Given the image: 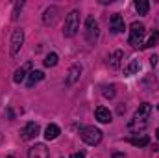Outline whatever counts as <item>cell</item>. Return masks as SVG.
I'll use <instances>...</instances> for the list:
<instances>
[{"instance_id": "obj_17", "label": "cell", "mask_w": 159, "mask_h": 158, "mask_svg": "<svg viewBox=\"0 0 159 158\" xmlns=\"http://www.w3.org/2000/svg\"><path fill=\"white\" fill-rule=\"evenodd\" d=\"M124 58V52L122 50H115L111 56H109V65L113 67V69H117V67H120V60Z\"/></svg>"}, {"instance_id": "obj_27", "label": "cell", "mask_w": 159, "mask_h": 158, "mask_svg": "<svg viewBox=\"0 0 159 158\" xmlns=\"http://www.w3.org/2000/svg\"><path fill=\"white\" fill-rule=\"evenodd\" d=\"M6 158H15V156H6Z\"/></svg>"}, {"instance_id": "obj_4", "label": "cell", "mask_w": 159, "mask_h": 158, "mask_svg": "<svg viewBox=\"0 0 159 158\" xmlns=\"http://www.w3.org/2000/svg\"><path fill=\"white\" fill-rule=\"evenodd\" d=\"M144 24L143 22H133L131 26H129V45H133V47H139V45H143V37H144Z\"/></svg>"}, {"instance_id": "obj_16", "label": "cell", "mask_w": 159, "mask_h": 158, "mask_svg": "<svg viewBox=\"0 0 159 158\" xmlns=\"http://www.w3.org/2000/svg\"><path fill=\"white\" fill-rule=\"evenodd\" d=\"M59 132H61V130H59V126H57V125H54V123H50V125L46 126V130H44V138H46L48 141H50V140H56V138L59 136Z\"/></svg>"}, {"instance_id": "obj_20", "label": "cell", "mask_w": 159, "mask_h": 158, "mask_svg": "<svg viewBox=\"0 0 159 158\" xmlns=\"http://www.w3.org/2000/svg\"><path fill=\"white\" fill-rule=\"evenodd\" d=\"M157 39H159V32H156V30H154V32H152V36L144 41L143 45H141V48H150V47H154V45L157 43Z\"/></svg>"}, {"instance_id": "obj_10", "label": "cell", "mask_w": 159, "mask_h": 158, "mask_svg": "<svg viewBox=\"0 0 159 158\" xmlns=\"http://www.w3.org/2000/svg\"><path fill=\"white\" fill-rule=\"evenodd\" d=\"M109 28H111V32H113V34H120V32H124V30H126L124 19L120 17L119 13L111 15V19H109Z\"/></svg>"}, {"instance_id": "obj_22", "label": "cell", "mask_w": 159, "mask_h": 158, "mask_svg": "<svg viewBox=\"0 0 159 158\" xmlns=\"http://www.w3.org/2000/svg\"><path fill=\"white\" fill-rule=\"evenodd\" d=\"M24 7V2H17L15 4V7H13V13H11V19L13 21H17L19 19V13H20V9Z\"/></svg>"}, {"instance_id": "obj_19", "label": "cell", "mask_w": 159, "mask_h": 158, "mask_svg": "<svg viewBox=\"0 0 159 158\" xmlns=\"http://www.w3.org/2000/svg\"><path fill=\"white\" fill-rule=\"evenodd\" d=\"M139 69H141V63H139V60H131V62H129V65L124 69V75H135Z\"/></svg>"}, {"instance_id": "obj_14", "label": "cell", "mask_w": 159, "mask_h": 158, "mask_svg": "<svg viewBox=\"0 0 159 158\" xmlns=\"http://www.w3.org/2000/svg\"><path fill=\"white\" fill-rule=\"evenodd\" d=\"M94 116H96V119L100 123H111V112L107 108H104V106H98L96 112H94Z\"/></svg>"}, {"instance_id": "obj_5", "label": "cell", "mask_w": 159, "mask_h": 158, "mask_svg": "<svg viewBox=\"0 0 159 158\" xmlns=\"http://www.w3.org/2000/svg\"><path fill=\"white\" fill-rule=\"evenodd\" d=\"M39 125L35 123V121H30V123H26L24 126H22V130H20V138L24 140V141H30V140H35L37 136H39Z\"/></svg>"}, {"instance_id": "obj_15", "label": "cell", "mask_w": 159, "mask_h": 158, "mask_svg": "<svg viewBox=\"0 0 159 158\" xmlns=\"http://www.w3.org/2000/svg\"><path fill=\"white\" fill-rule=\"evenodd\" d=\"M129 143L135 145V147H146L150 143V138L146 134H141V136H131L129 138Z\"/></svg>"}, {"instance_id": "obj_26", "label": "cell", "mask_w": 159, "mask_h": 158, "mask_svg": "<svg viewBox=\"0 0 159 158\" xmlns=\"http://www.w3.org/2000/svg\"><path fill=\"white\" fill-rule=\"evenodd\" d=\"M156 136H157V140H159V128H157V132H156Z\"/></svg>"}, {"instance_id": "obj_6", "label": "cell", "mask_w": 159, "mask_h": 158, "mask_svg": "<svg viewBox=\"0 0 159 158\" xmlns=\"http://www.w3.org/2000/svg\"><path fill=\"white\" fill-rule=\"evenodd\" d=\"M85 39L89 43H94L98 39V22L93 17H87L85 21Z\"/></svg>"}, {"instance_id": "obj_9", "label": "cell", "mask_w": 159, "mask_h": 158, "mask_svg": "<svg viewBox=\"0 0 159 158\" xmlns=\"http://www.w3.org/2000/svg\"><path fill=\"white\" fill-rule=\"evenodd\" d=\"M30 71H32V63H30V62H28V63H24V65H20V67L15 71V75H13V82H15V84L24 82V80L28 78Z\"/></svg>"}, {"instance_id": "obj_21", "label": "cell", "mask_w": 159, "mask_h": 158, "mask_svg": "<svg viewBox=\"0 0 159 158\" xmlns=\"http://www.w3.org/2000/svg\"><path fill=\"white\" fill-rule=\"evenodd\" d=\"M56 63H57V54H56V52L46 54V58H44V67H54Z\"/></svg>"}, {"instance_id": "obj_2", "label": "cell", "mask_w": 159, "mask_h": 158, "mask_svg": "<svg viewBox=\"0 0 159 158\" xmlns=\"http://www.w3.org/2000/svg\"><path fill=\"white\" fill-rule=\"evenodd\" d=\"M80 136L87 145H98L102 141V130L96 126H81Z\"/></svg>"}, {"instance_id": "obj_8", "label": "cell", "mask_w": 159, "mask_h": 158, "mask_svg": "<svg viewBox=\"0 0 159 158\" xmlns=\"http://www.w3.org/2000/svg\"><path fill=\"white\" fill-rule=\"evenodd\" d=\"M48 156H50V153H48L44 143H35L28 151V158H48Z\"/></svg>"}, {"instance_id": "obj_24", "label": "cell", "mask_w": 159, "mask_h": 158, "mask_svg": "<svg viewBox=\"0 0 159 158\" xmlns=\"http://www.w3.org/2000/svg\"><path fill=\"white\" fill-rule=\"evenodd\" d=\"M70 158H85V153L83 151H78V153H72Z\"/></svg>"}, {"instance_id": "obj_12", "label": "cell", "mask_w": 159, "mask_h": 158, "mask_svg": "<svg viewBox=\"0 0 159 158\" xmlns=\"http://www.w3.org/2000/svg\"><path fill=\"white\" fill-rule=\"evenodd\" d=\"M43 78H44V73H43V71H30V75H28V78H26V86L32 89V87L37 86Z\"/></svg>"}, {"instance_id": "obj_23", "label": "cell", "mask_w": 159, "mask_h": 158, "mask_svg": "<svg viewBox=\"0 0 159 158\" xmlns=\"http://www.w3.org/2000/svg\"><path fill=\"white\" fill-rule=\"evenodd\" d=\"M104 97L106 99H113L115 97V86H106L104 87Z\"/></svg>"}, {"instance_id": "obj_13", "label": "cell", "mask_w": 159, "mask_h": 158, "mask_svg": "<svg viewBox=\"0 0 159 158\" xmlns=\"http://www.w3.org/2000/svg\"><path fill=\"white\" fill-rule=\"evenodd\" d=\"M57 13H59V9H57L56 6L46 7L44 13H43V22H44V24H52V22L56 21V15H57Z\"/></svg>"}, {"instance_id": "obj_1", "label": "cell", "mask_w": 159, "mask_h": 158, "mask_svg": "<svg viewBox=\"0 0 159 158\" xmlns=\"http://www.w3.org/2000/svg\"><path fill=\"white\" fill-rule=\"evenodd\" d=\"M150 114H152V106L148 104V102H144V104H141L139 108H137V112H135V116L131 119V123H129V128H137V126H144L146 125V119L150 117Z\"/></svg>"}, {"instance_id": "obj_28", "label": "cell", "mask_w": 159, "mask_h": 158, "mask_svg": "<svg viewBox=\"0 0 159 158\" xmlns=\"http://www.w3.org/2000/svg\"><path fill=\"white\" fill-rule=\"evenodd\" d=\"M157 108H159V104H157Z\"/></svg>"}, {"instance_id": "obj_3", "label": "cell", "mask_w": 159, "mask_h": 158, "mask_svg": "<svg viewBox=\"0 0 159 158\" xmlns=\"http://www.w3.org/2000/svg\"><path fill=\"white\" fill-rule=\"evenodd\" d=\"M78 30H80V13L76 9H72V11L67 15V19H65L63 34H65V37H72V36H76Z\"/></svg>"}, {"instance_id": "obj_11", "label": "cell", "mask_w": 159, "mask_h": 158, "mask_svg": "<svg viewBox=\"0 0 159 158\" xmlns=\"http://www.w3.org/2000/svg\"><path fill=\"white\" fill-rule=\"evenodd\" d=\"M81 71H83V67H81L80 63L72 65V67H70V71H69V77H67V80H65V84H67V86H72V84L81 77Z\"/></svg>"}, {"instance_id": "obj_18", "label": "cell", "mask_w": 159, "mask_h": 158, "mask_svg": "<svg viewBox=\"0 0 159 158\" xmlns=\"http://www.w3.org/2000/svg\"><path fill=\"white\" fill-rule=\"evenodd\" d=\"M135 9L139 15H146L150 9V2L148 0H135Z\"/></svg>"}, {"instance_id": "obj_7", "label": "cell", "mask_w": 159, "mask_h": 158, "mask_svg": "<svg viewBox=\"0 0 159 158\" xmlns=\"http://www.w3.org/2000/svg\"><path fill=\"white\" fill-rule=\"evenodd\" d=\"M22 43H24V32L19 28V30H15L13 36H11V56H15V54L20 50Z\"/></svg>"}, {"instance_id": "obj_25", "label": "cell", "mask_w": 159, "mask_h": 158, "mask_svg": "<svg viewBox=\"0 0 159 158\" xmlns=\"http://www.w3.org/2000/svg\"><path fill=\"white\" fill-rule=\"evenodd\" d=\"M157 56H156V54H154V56H152V58H150V65H152V67H156V65H157Z\"/></svg>"}]
</instances>
